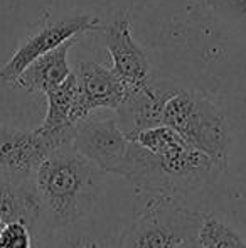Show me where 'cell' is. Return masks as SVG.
Instances as JSON below:
<instances>
[{"instance_id": "14", "label": "cell", "mask_w": 246, "mask_h": 248, "mask_svg": "<svg viewBox=\"0 0 246 248\" xmlns=\"http://www.w3.org/2000/svg\"><path fill=\"white\" fill-rule=\"evenodd\" d=\"M39 223L29 219H14L0 228V248H36L34 230Z\"/></svg>"}, {"instance_id": "4", "label": "cell", "mask_w": 246, "mask_h": 248, "mask_svg": "<svg viewBox=\"0 0 246 248\" xmlns=\"http://www.w3.org/2000/svg\"><path fill=\"white\" fill-rule=\"evenodd\" d=\"M203 216L155 194L123 232L116 248H181L197 238Z\"/></svg>"}, {"instance_id": "11", "label": "cell", "mask_w": 246, "mask_h": 248, "mask_svg": "<svg viewBox=\"0 0 246 248\" xmlns=\"http://www.w3.org/2000/svg\"><path fill=\"white\" fill-rule=\"evenodd\" d=\"M47 98V111L43 125L36 128L54 147L72 140L74 128L78 125L74 118L76 107V79L74 75L68 76L61 85L44 93Z\"/></svg>"}, {"instance_id": "9", "label": "cell", "mask_w": 246, "mask_h": 248, "mask_svg": "<svg viewBox=\"0 0 246 248\" xmlns=\"http://www.w3.org/2000/svg\"><path fill=\"white\" fill-rule=\"evenodd\" d=\"M177 88L175 83H167V79L157 81L150 76V79L140 88L128 92L115 111L122 130L125 134H133L144 128L162 125L164 105Z\"/></svg>"}, {"instance_id": "3", "label": "cell", "mask_w": 246, "mask_h": 248, "mask_svg": "<svg viewBox=\"0 0 246 248\" xmlns=\"http://www.w3.org/2000/svg\"><path fill=\"white\" fill-rule=\"evenodd\" d=\"M162 125L174 128L192 147L226 162L231 134L226 117L206 95L179 86L167 98Z\"/></svg>"}, {"instance_id": "10", "label": "cell", "mask_w": 246, "mask_h": 248, "mask_svg": "<svg viewBox=\"0 0 246 248\" xmlns=\"http://www.w3.org/2000/svg\"><path fill=\"white\" fill-rule=\"evenodd\" d=\"M56 149L37 130L24 132L0 124V170L30 179L34 170Z\"/></svg>"}, {"instance_id": "2", "label": "cell", "mask_w": 246, "mask_h": 248, "mask_svg": "<svg viewBox=\"0 0 246 248\" xmlns=\"http://www.w3.org/2000/svg\"><path fill=\"white\" fill-rule=\"evenodd\" d=\"M106 172L72 147L53 149L30 177L39 209V223L62 230L89 215L105 183Z\"/></svg>"}, {"instance_id": "16", "label": "cell", "mask_w": 246, "mask_h": 248, "mask_svg": "<svg viewBox=\"0 0 246 248\" xmlns=\"http://www.w3.org/2000/svg\"><path fill=\"white\" fill-rule=\"evenodd\" d=\"M181 248H201V247H199V243H197V238H196V240H192V242L186 243V245L181 247Z\"/></svg>"}, {"instance_id": "1", "label": "cell", "mask_w": 246, "mask_h": 248, "mask_svg": "<svg viewBox=\"0 0 246 248\" xmlns=\"http://www.w3.org/2000/svg\"><path fill=\"white\" fill-rule=\"evenodd\" d=\"M130 139L120 176L140 191L177 199L207 191L219 181L226 162L192 147L167 125L127 134Z\"/></svg>"}, {"instance_id": "8", "label": "cell", "mask_w": 246, "mask_h": 248, "mask_svg": "<svg viewBox=\"0 0 246 248\" xmlns=\"http://www.w3.org/2000/svg\"><path fill=\"white\" fill-rule=\"evenodd\" d=\"M128 12H120L101 29L105 46L112 58V69L125 85L127 93L140 88L152 76V68L142 47L131 36Z\"/></svg>"}, {"instance_id": "5", "label": "cell", "mask_w": 246, "mask_h": 248, "mask_svg": "<svg viewBox=\"0 0 246 248\" xmlns=\"http://www.w3.org/2000/svg\"><path fill=\"white\" fill-rule=\"evenodd\" d=\"M71 144L106 174L112 172L120 176L130 139L120 127L116 113L100 115L98 111H93L78 122Z\"/></svg>"}, {"instance_id": "13", "label": "cell", "mask_w": 246, "mask_h": 248, "mask_svg": "<svg viewBox=\"0 0 246 248\" xmlns=\"http://www.w3.org/2000/svg\"><path fill=\"white\" fill-rule=\"evenodd\" d=\"M197 243L201 248H246L245 240L236 230L213 216L203 218L197 232Z\"/></svg>"}, {"instance_id": "6", "label": "cell", "mask_w": 246, "mask_h": 248, "mask_svg": "<svg viewBox=\"0 0 246 248\" xmlns=\"http://www.w3.org/2000/svg\"><path fill=\"white\" fill-rule=\"evenodd\" d=\"M101 22L98 17L89 14H79V16L64 17V19L54 20V22L44 26L37 31L34 36L20 44V47L12 54L7 64L0 69V79L3 83H15L19 75L39 56L59 47L62 43L78 37L85 32H95L100 31Z\"/></svg>"}, {"instance_id": "12", "label": "cell", "mask_w": 246, "mask_h": 248, "mask_svg": "<svg viewBox=\"0 0 246 248\" xmlns=\"http://www.w3.org/2000/svg\"><path fill=\"white\" fill-rule=\"evenodd\" d=\"M78 37L62 43L59 47L46 52V54L39 56L37 59H34L26 69L19 75V78L15 79L14 85L19 88L26 90V92H49L51 88L61 85L69 75L68 62V54L69 49L78 43Z\"/></svg>"}, {"instance_id": "7", "label": "cell", "mask_w": 246, "mask_h": 248, "mask_svg": "<svg viewBox=\"0 0 246 248\" xmlns=\"http://www.w3.org/2000/svg\"><path fill=\"white\" fill-rule=\"evenodd\" d=\"M72 75L76 79V122H81L93 111H116L127 96V88L112 68L95 61H83Z\"/></svg>"}, {"instance_id": "15", "label": "cell", "mask_w": 246, "mask_h": 248, "mask_svg": "<svg viewBox=\"0 0 246 248\" xmlns=\"http://www.w3.org/2000/svg\"><path fill=\"white\" fill-rule=\"evenodd\" d=\"M68 248H110L106 243L98 240L96 236H79Z\"/></svg>"}]
</instances>
